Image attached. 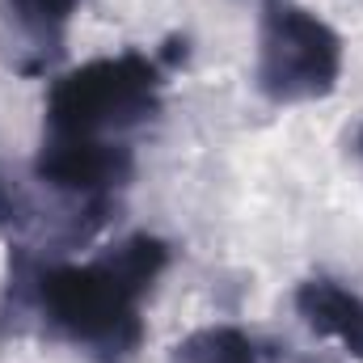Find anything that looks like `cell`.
<instances>
[{
	"label": "cell",
	"instance_id": "5b68a950",
	"mask_svg": "<svg viewBox=\"0 0 363 363\" xmlns=\"http://www.w3.org/2000/svg\"><path fill=\"white\" fill-rule=\"evenodd\" d=\"M296 308L313 334L342 342L351 355H363V300L355 291L330 279H308L296 291Z\"/></svg>",
	"mask_w": 363,
	"mask_h": 363
},
{
	"label": "cell",
	"instance_id": "6da1fadb",
	"mask_svg": "<svg viewBox=\"0 0 363 363\" xmlns=\"http://www.w3.org/2000/svg\"><path fill=\"white\" fill-rule=\"evenodd\" d=\"M165 271V245L131 237L89 267H55L43 274L47 317L81 347L127 355L140 342V300Z\"/></svg>",
	"mask_w": 363,
	"mask_h": 363
},
{
	"label": "cell",
	"instance_id": "3957f363",
	"mask_svg": "<svg viewBox=\"0 0 363 363\" xmlns=\"http://www.w3.org/2000/svg\"><path fill=\"white\" fill-rule=\"evenodd\" d=\"M342 38L308 9L267 0L258 30V85L274 101H313L338 85Z\"/></svg>",
	"mask_w": 363,
	"mask_h": 363
},
{
	"label": "cell",
	"instance_id": "52a82bcc",
	"mask_svg": "<svg viewBox=\"0 0 363 363\" xmlns=\"http://www.w3.org/2000/svg\"><path fill=\"white\" fill-rule=\"evenodd\" d=\"M182 363H262L258 347L241 330H203L182 347Z\"/></svg>",
	"mask_w": 363,
	"mask_h": 363
},
{
	"label": "cell",
	"instance_id": "7a4b0ae2",
	"mask_svg": "<svg viewBox=\"0 0 363 363\" xmlns=\"http://www.w3.org/2000/svg\"><path fill=\"white\" fill-rule=\"evenodd\" d=\"M157 64L144 55L93 60L55 81L47 97V123L55 135L114 140L148 118V110L157 106Z\"/></svg>",
	"mask_w": 363,
	"mask_h": 363
},
{
	"label": "cell",
	"instance_id": "277c9868",
	"mask_svg": "<svg viewBox=\"0 0 363 363\" xmlns=\"http://www.w3.org/2000/svg\"><path fill=\"white\" fill-rule=\"evenodd\" d=\"M127 169H131L127 148L114 140H93V135H55L51 131L43 144V157H38V174L51 186L85 194V199H97L110 186H118L127 178Z\"/></svg>",
	"mask_w": 363,
	"mask_h": 363
},
{
	"label": "cell",
	"instance_id": "8992f818",
	"mask_svg": "<svg viewBox=\"0 0 363 363\" xmlns=\"http://www.w3.org/2000/svg\"><path fill=\"white\" fill-rule=\"evenodd\" d=\"M72 9H77V0H9V17L34 51H47L60 43Z\"/></svg>",
	"mask_w": 363,
	"mask_h": 363
},
{
	"label": "cell",
	"instance_id": "ba28073f",
	"mask_svg": "<svg viewBox=\"0 0 363 363\" xmlns=\"http://www.w3.org/2000/svg\"><path fill=\"white\" fill-rule=\"evenodd\" d=\"M359 152H363V131H359Z\"/></svg>",
	"mask_w": 363,
	"mask_h": 363
}]
</instances>
